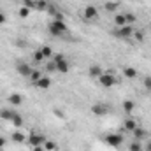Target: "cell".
I'll return each instance as SVG.
<instances>
[{
	"instance_id": "obj_1",
	"label": "cell",
	"mask_w": 151,
	"mask_h": 151,
	"mask_svg": "<svg viewBox=\"0 0 151 151\" xmlns=\"http://www.w3.org/2000/svg\"><path fill=\"white\" fill-rule=\"evenodd\" d=\"M47 32H49L53 37H60V35L67 34V32H69V28H67L65 21H58V19H53V21L47 25Z\"/></svg>"
},
{
	"instance_id": "obj_2",
	"label": "cell",
	"mask_w": 151,
	"mask_h": 151,
	"mask_svg": "<svg viewBox=\"0 0 151 151\" xmlns=\"http://www.w3.org/2000/svg\"><path fill=\"white\" fill-rule=\"evenodd\" d=\"M99 83L104 86V88H113L114 84H118V77L113 72H104V74L99 77Z\"/></svg>"
},
{
	"instance_id": "obj_3",
	"label": "cell",
	"mask_w": 151,
	"mask_h": 151,
	"mask_svg": "<svg viewBox=\"0 0 151 151\" xmlns=\"http://www.w3.org/2000/svg\"><path fill=\"white\" fill-rule=\"evenodd\" d=\"M134 28H132V25H125V27H119V28H116L113 30L111 34H113L114 37H119V39H130L134 35Z\"/></svg>"
},
{
	"instance_id": "obj_4",
	"label": "cell",
	"mask_w": 151,
	"mask_h": 151,
	"mask_svg": "<svg viewBox=\"0 0 151 151\" xmlns=\"http://www.w3.org/2000/svg\"><path fill=\"white\" fill-rule=\"evenodd\" d=\"M104 142L111 148H119L123 144V135L121 134H107L104 137Z\"/></svg>"
},
{
	"instance_id": "obj_5",
	"label": "cell",
	"mask_w": 151,
	"mask_h": 151,
	"mask_svg": "<svg viewBox=\"0 0 151 151\" xmlns=\"http://www.w3.org/2000/svg\"><path fill=\"white\" fill-rule=\"evenodd\" d=\"M53 62L56 63V70L62 72V74H67L69 72V62L65 60L63 55H55L53 56Z\"/></svg>"
},
{
	"instance_id": "obj_6",
	"label": "cell",
	"mask_w": 151,
	"mask_h": 151,
	"mask_svg": "<svg viewBox=\"0 0 151 151\" xmlns=\"http://www.w3.org/2000/svg\"><path fill=\"white\" fill-rule=\"evenodd\" d=\"M91 113L95 114V116H106V114L111 113V107L106 102H95L91 106Z\"/></svg>"
},
{
	"instance_id": "obj_7",
	"label": "cell",
	"mask_w": 151,
	"mask_h": 151,
	"mask_svg": "<svg viewBox=\"0 0 151 151\" xmlns=\"http://www.w3.org/2000/svg\"><path fill=\"white\" fill-rule=\"evenodd\" d=\"M44 142H46V137L42 135V134H39V132H30V135H28V144L34 148V146H44Z\"/></svg>"
},
{
	"instance_id": "obj_8",
	"label": "cell",
	"mask_w": 151,
	"mask_h": 151,
	"mask_svg": "<svg viewBox=\"0 0 151 151\" xmlns=\"http://www.w3.org/2000/svg\"><path fill=\"white\" fill-rule=\"evenodd\" d=\"M16 70H18V74L23 76V77H30L32 72H34V69H32L27 62H18V63H16Z\"/></svg>"
},
{
	"instance_id": "obj_9",
	"label": "cell",
	"mask_w": 151,
	"mask_h": 151,
	"mask_svg": "<svg viewBox=\"0 0 151 151\" xmlns=\"http://www.w3.org/2000/svg\"><path fill=\"white\" fill-rule=\"evenodd\" d=\"M99 18V11L95 5H86L84 9V19H97Z\"/></svg>"
},
{
	"instance_id": "obj_10",
	"label": "cell",
	"mask_w": 151,
	"mask_h": 151,
	"mask_svg": "<svg viewBox=\"0 0 151 151\" xmlns=\"http://www.w3.org/2000/svg\"><path fill=\"white\" fill-rule=\"evenodd\" d=\"M135 128H137V121H135L134 118H127V119H125V123H123V130L132 134Z\"/></svg>"
},
{
	"instance_id": "obj_11",
	"label": "cell",
	"mask_w": 151,
	"mask_h": 151,
	"mask_svg": "<svg viewBox=\"0 0 151 151\" xmlns=\"http://www.w3.org/2000/svg\"><path fill=\"white\" fill-rule=\"evenodd\" d=\"M102 74H104V70H102V67H100V65H91V67L88 69V76H90V77H93V79H99Z\"/></svg>"
},
{
	"instance_id": "obj_12",
	"label": "cell",
	"mask_w": 151,
	"mask_h": 151,
	"mask_svg": "<svg viewBox=\"0 0 151 151\" xmlns=\"http://www.w3.org/2000/svg\"><path fill=\"white\" fill-rule=\"evenodd\" d=\"M35 86H37L39 90H47V88L51 86V79H49V76H42L37 83H35Z\"/></svg>"
},
{
	"instance_id": "obj_13",
	"label": "cell",
	"mask_w": 151,
	"mask_h": 151,
	"mask_svg": "<svg viewBox=\"0 0 151 151\" xmlns=\"http://www.w3.org/2000/svg\"><path fill=\"white\" fill-rule=\"evenodd\" d=\"M9 104L11 106H14V107H18V106H21L23 104V97L19 95V93H12V95H9Z\"/></svg>"
},
{
	"instance_id": "obj_14",
	"label": "cell",
	"mask_w": 151,
	"mask_h": 151,
	"mask_svg": "<svg viewBox=\"0 0 151 151\" xmlns=\"http://www.w3.org/2000/svg\"><path fill=\"white\" fill-rule=\"evenodd\" d=\"M132 135L135 137V141H144L146 137H148V132L144 130V128H141V127H137L134 132H132Z\"/></svg>"
},
{
	"instance_id": "obj_15",
	"label": "cell",
	"mask_w": 151,
	"mask_h": 151,
	"mask_svg": "<svg viewBox=\"0 0 151 151\" xmlns=\"http://www.w3.org/2000/svg\"><path fill=\"white\" fill-rule=\"evenodd\" d=\"M123 76H125L127 79H135V77H137V69H134V67H125V69H123Z\"/></svg>"
},
{
	"instance_id": "obj_16",
	"label": "cell",
	"mask_w": 151,
	"mask_h": 151,
	"mask_svg": "<svg viewBox=\"0 0 151 151\" xmlns=\"http://www.w3.org/2000/svg\"><path fill=\"white\" fill-rule=\"evenodd\" d=\"M134 109H135V102H134V100H125V102H123V111L127 114H132Z\"/></svg>"
},
{
	"instance_id": "obj_17",
	"label": "cell",
	"mask_w": 151,
	"mask_h": 151,
	"mask_svg": "<svg viewBox=\"0 0 151 151\" xmlns=\"http://www.w3.org/2000/svg\"><path fill=\"white\" fill-rule=\"evenodd\" d=\"M14 116H16V113L11 111V109H0V118H2V119H11V121H12Z\"/></svg>"
},
{
	"instance_id": "obj_18",
	"label": "cell",
	"mask_w": 151,
	"mask_h": 151,
	"mask_svg": "<svg viewBox=\"0 0 151 151\" xmlns=\"http://www.w3.org/2000/svg\"><path fill=\"white\" fill-rule=\"evenodd\" d=\"M114 25H116V28H119V27H125V25H127L125 14H116V16H114Z\"/></svg>"
},
{
	"instance_id": "obj_19",
	"label": "cell",
	"mask_w": 151,
	"mask_h": 151,
	"mask_svg": "<svg viewBox=\"0 0 151 151\" xmlns=\"http://www.w3.org/2000/svg\"><path fill=\"white\" fill-rule=\"evenodd\" d=\"M46 12H47V14H49L51 18H55V16H56V14H58L60 11H58V9L55 7V4H47V9H46Z\"/></svg>"
},
{
	"instance_id": "obj_20",
	"label": "cell",
	"mask_w": 151,
	"mask_h": 151,
	"mask_svg": "<svg viewBox=\"0 0 151 151\" xmlns=\"http://www.w3.org/2000/svg\"><path fill=\"white\" fill-rule=\"evenodd\" d=\"M47 4H49V2H46V0H35V9H37V11H44V12H46Z\"/></svg>"
},
{
	"instance_id": "obj_21",
	"label": "cell",
	"mask_w": 151,
	"mask_h": 151,
	"mask_svg": "<svg viewBox=\"0 0 151 151\" xmlns=\"http://www.w3.org/2000/svg\"><path fill=\"white\" fill-rule=\"evenodd\" d=\"M12 141L18 142V144H21V142H25V135H23L21 132H14V134H12Z\"/></svg>"
},
{
	"instance_id": "obj_22",
	"label": "cell",
	"mask_w": 151,
	"mask_h": 151,
	"mask_svg": "<svg viewBox=\"0 0 151 151\" xmlns=\"http://www.w3.org/2000/svg\"><path fill=\"white\" fill-rule=\"evenodd\" d=\"M118 7H119L118 2H107V4H106V11H109V12H116Z\"/></svg>"
},
{
	"instance_id": "obj_23",
	"label": "cell",
	"mask_w": 151,
	"mask_h": 151,
	"mask_svg": "<svg viewBox=\"0 0 151 151\" xmlns=\"http://www.w3.org/2000/svg\"><path fill=\"white\" fill-rule=\"evenodd\" d=\"M128 151H142L141 141H134V142H130V146H128Z\"/></svg>"
},
{
	"instance_id": "obj_24",
	"label": "cell",
	"mask_w": 151,
	"mask_h": 151,
	"mask_svg": "<svg viewBox=\"0 0 151 151\" xmlns=\"http://www.w3.org/2000/svg\"><path fill=\"white\" fill-rule=\"evenodd\" d=\"M44 150H46V151H55V150H56V142H55V141H47V139H46V142H44Z\"/></svg>"
},
{
	"instance_id": "obj_25",
	"label": "cell",
	"mask_w": 151,
	"mask_h": 151,
	"mask_svg": "<svg viewBox=\"0 0 151 151\" xmlns=\"http://www.w3.org/2000/svg\"><path fill=\"white\" fill-rule=\"evenodd\" d=\"M28 16H30V9H28L27 5H21V7H19V18L25 19V18H28Z\"/></svg>"
},
{
	"instance_id": "obj_26",
	"label": "cell",
	"mask_w": 151,
	"mask_h": 151,
	"mask_svg": "<svg viewBox=\"0 0 151 151\" xmlns=\"http://www.w3.org/2000/svg\"><path fill=\"white\" fill-rule=\"evenodd\" d=\"M40 53H42L44 58H51V56H53V51H51V47H47V46H42V47H40Z\"/></svg>"
},
{
	"instance_id": "obj_27",
	"label": "cell",
	"mask_w": 151,
	"mask_h": 151,
	"mask_svg": "<svg viewBox=\"0 0 151 151\" xmlns=\"http://www.w3.org/2000/svg\"><path fill=\"white\" fill-rule=\"evenodd\" d=\"M12 125H14L16 128H21V127H23V118H21L19 114H16V116L12 118Z\"/></svg>"
},
{
	"instance_id": "obj_28",
	"label": "cell",
	"mask_w": 151,
	"mask_h": 151,
	"mask_svg": "<svg viewBox=\"0 0 151 151\" xmlns=\"http://www.w3.org/2000/svg\"><path fill=\"white\" fill-rule=\"evenodd\" d=\"M40 77H42V72H40V70H34V72H32V76H30L28 79H30V81H32V83L35 84V83H37Z\"/></svg>"
},
{
	"instance_id": "obj_29",
	"label": "cell",
	"mask_w": 151,
	"mask_h": 151,
	"mask_svg": "<svg viewBox=\"0 0 151 151\" xmlns=\"http://www.w3.org/2000/svg\"><path fill=\"white\" fill-rule=\"evenodd\" d=\"M132 37H135L137 40H139V42H142V40H144V32H142V30H135Z\"/></svg>"
},
{
	"instance_id": "obj_30",
	"label": "cell",
	"mask_w": 151,
	"mask_h": 151,
	"mask_svg": "<svg viewBox=\"0 0 151 151\" xmlns=\"http://www.w3.org/2000/svg\"><path fill=\"white\" fill-rule=\"evenodd\" d=\"M142 84H144V88H146L148 91H151V76H146V77H144Z\"/></svg>"
},
{
	"instance_id": "obj_31",
	"label": "cell",
	"mask_w": 151,
	"mask_h": 151,
	"mask_svg": "<svg viewBox=\"0 0 151 151\" xmlns=\"http://www.w3.org/2000/svg\"><path fill=\"white\" fill-rule=\"evenodd\" d=\"M125 19H127V25H132L137 18H135V14H130V12H128V14H125Z\"/></svg>"
},
{
	"instance_id": "obj_32",
	"label": "cell",
	"mask_w": 151,
	"mask_h": 151,
	"mask_svg": "<svg viewBox=\"0 0 151 151\" xmlns=\"http://www.w3.org/2000/svg\"><path fill=\"white\" fill-rule=\"evenodd\" d=\"M46 70H47V72H55V70H56V63H55V62H47V63H46Z\"/></svg>"
},
{
	"instance_id": "obj_33",
	"label": "cell",
	"mask_w": 151,
	"mask_h": 151,
	"mask_svg": "<svg viewBox=\"0 0 151 151\" xmlns=\"http://www.w3.org/2000/svg\"><path fill=\"white\" fill-rule=\"evenodd\" d=\"M42 60H44V56H42V53H40V49H39L37 53H34V62H35V63H40Z\"/></svg>"
},
{
	"instance_id": "obj_34",
	"label": "cell",
	"mask_w": 151,
	"mask_h": 151,
	"mask_svg": "<svg viewBox=\"0 0 151 151\" xmlns=\"http://www.w3.org/2000/svg\"><path fill=\"white\" fill-rule=\"evenodd\" d=\"M25 5L28 9H35V0H25Z\"/></svg>"
},
{
	"instance_id": "obj_35",
	"label": "cell",
	"mask_w": 151,
	"mask_h": 151,
	"mask_svg": "<svg viewBox=\"0 0 151 151\" xmlns=\"http://www.w3.org/2000/svg\"><path fill=\"white\" fill-rule=\"evenodd\" d=\"M5 21H7V16H5L4 12H0V25H4Z\"/></svg>"
},
{
	"instance_id": "obj_36",
	"label": "cell",
	"mask_w": 151,
	"mask_h": 151,
	"mask_svg": "<svg viewBox=\"0 0 151 151\" xmlns=\"http://www.w3.org/2000/svg\"><path fill=\"white\" fill-rule=\"evenodd\" d=\"M32 150H34V151H46V150H44V146H34Z\"/></svg>"
},
{
	"instance_id": "obj_37",
	"label": "cell",
	"mask_w": 151,
	"mask_h": 151,
	"mask_svg": "<svg viewBox=\"0 0 151 151\" xmlns=\"http://www.w3.org/2000/svg\"><path fill=\"white\" fill-rule=\"evenodd\" d=\"M4 146H5V139H4V137H0V150H2Z\"/></svg>"
},
{
	"instance_id": "obj_38",
	"label": "cell",
	"mask_w": 151,
	"mask_h": 151,
	"mask_svg": "<svg viewBox=\"0 0 151 151\" xmlns=\"http://www.w3.org/2000/svg\"><path fill=\"white\" fill-rule=\"evenodd\" d=\"M146 151H151V141L150 142H146Z\"/></svg>"
}]
</instances>
